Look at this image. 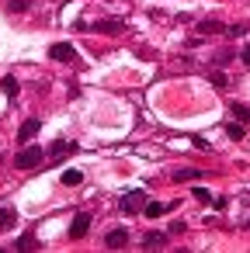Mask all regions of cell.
<instances>
[{
    "instance_id": "6da1fadb",
    "label": "cell",
    "mask_w": 250,
    "mask_h": 253,
    "mask_svg": "<svg viewBox=\"0 0 250 253\" xmlns=\"http://www.w3.org/2000/svg\"><path fill=\"white\" fill-rule=\"evenodd\" d=\"M46 156H42V146H25L18 156H14V167L18 170H32V167H39Z\"/></svg>"
},
{
    "instance_id": "277c9868",
    "label": "cell",
    "mask_w": 250,
    "mask_h": 253,
    "mask_svg": "<svg viewBox=\"0 0 250 253\" xmlns=\"http://www.w3.org/2000/svg\"><path fill=\"white\" fill-rule=\"evenodd\" d=\"M66 153H77V146H73V142H63V139H59V142H52V146H49V156H46V160H52V163H56V160H63Z\"/></svg>"
},
{
    "instance_id": "2e32d148",
    "label": "cell",
    "mask_w": 250,
    "mask_h": 253,
    "mask_svg": "<svg viewBox=\"0 0 250 253\" xmlns=\"http://www.w3.org/2000/svg\"><path fill=\"white\" fill-rule=\"evenodd\" d=\"M28 4H32V0H11L7 11H11V14H21V11H28Z\"/></svg>"
},
{
    "instance_id": "4fadbf2b",
    "label": "cell",
    "mask_w": 250,
    "mask_h": 253,
    "mask_svg": "<svg viewBox=\"0 0 250 253\" xmlns=\"http://www.w3.org/2000/svg\"><path fill=\"white\" fill-rule=\"evenodd\" d=\"M198 32H201V35H219V32H226V28H222L219 21H201V25H198Z\"/></svg>"
},
{
    "instance_id": "9c48e42d",
    "label": "cell",
    "mask_w": 250,
    "mask_h": 253,
    "mask_svg": "<svg viewBox=\"0 0 250 253\" xmlns=\"http://www.w3.org/2000/svg\"><path fill=\"white\" fill-rule=\"evenodd\" d=\"M150 218H160V215H167L170 211V205H163V201H146V208H143Z\"/></svg>"
},
{
    "instance_id": "9a60e30c",
    "label": "cell",
    "mask_w": 250,
    "mask_h": 253,
    "mask_svg": "<svg viewBox=\"0 0 250 253\" xmlns=\"http://www.w3.org/2000/svg\"><path fill=\"white\" fill-rule=\"evenodd\" d=\"M35 246H39V243H35V236H32V232H25V236L18 239V250H35Z\"/></svg>"
},
{
    "instance_id": "30bf717a",
    "label": "cell",
    "mask_w": 250,
    "mask_h": 253,
    "mask_svg": "<svg viewBox=\"0 0 250 253\" xmlns=\"http://www.w3.org/2000/svg\"><path fill=\"white\" fill-rule=\"evenodd\" d=\"M163 243H167V232H146L143 236V246H150V250L153 246H163Z\"/></svg>"
},
{
    "instance_id": "ba28073f",
    "label": "cell",
    "mask_w": 250,
    "mask_h": 253,
    "mask_svg": "<svg viewBox=\"0 0 250 253\" xmlns=\"http://www.w3.org/2000/svg\"><path fill=\"white\" fill-rule=\"evenodd\" d=\"M39 128H42V122H39V118H28V122L21 125V132H18V139H21V142H28V139H32V135H35Z\"/></svg>"
},
{
    "instance_id": "ac0fdd59",
    "label": "cell",
    "mask_w": 250,
    "mask_h": 253,
    "mask_svg": "<svg viewBox=\"0 0 250 253\" xmlns=\"http://www.w3.org/2000/svg\"><path fill=\"white\" fill-rule=\"evenodd\" d=\"M243 63H250V45H247V49H243Z\"/></svg>"
},
{
    "instance_id": "8fae6325",
    "label": "cell",
    "mask_w": 250,
    "mask_h": 253,
    "mask_svg": "<svg viewBox=\"0 0 250 253\" xmlns=\"http://www.w3.org/2000/svg\"><path fill=\"white\" fill-rule=\"evenodd\" d=\"M0 87H4L7 97H18V90H21V84H18L14 77H4V80H0Z\"/></svg>"
},
{
    "instance_id": "5b68a950",
    "label": "cell",
    "mask_w": 250,
    "mask_h": 253,
    "mask_svg": "<svg viewBox=\"0 0 250 253\" xmlns=\"http://www.w3.org/2000/svg\"><path fill=\"white\" fill-rule=\"evenodd\" d=\"M87 229H91V215H77L73 225H70V236L80 239V236H87Z\"/></svg>"
},
{
    "instance_id": "8992f818",
    "label": "cell",
    "mask_w": 250,
    "mask_h": 253,
    "mask_svg": "<svg viewBox=\"0 0 250 253\" xmlns=\"http://www.w3.org/2000/svg\"><path fill=\"white\" fill-rule=\"evenodd\" d=\"M104 243H108L111 250H122V246L129 243V232H125V229H111V232L104 236Z\"/></svg>"
},
{
    "instance_id": "52a82bcc",
    "label": "cell",
    "mask_w": 250,
    "mask_h": 253,
    "mask_svg": "<svg viewBox=\"0 0 250 253\" xmlns=\"http://www.w3.org/2000/svg\"><path fill=\"white\" fill-rule=\"evenodd\" d=\"M18 222V211L11 208V205H0V232H4V229H11Z\"/></svg>"
},
{
    "instance_id": "7a4b0ae2",
    "label": "cell",
    "mask_w": 250,
    "mask_h": 253,
    "mask_svg": "<svg viewBox=\"0 0 250 253\" xmlns=\"http://www.w3.org/2000/svg\"><path fill=\"white\" fill-rule=\"evenodd\" d=\"M125 215H132V211H139V208H146V194L143 191H129L125 198H122V205H118Z\"/></svg>"
},
{
    "instance_id": "5bb4252c",
    "label": "cell",
    "mask_w": 250,
    "mask_h": 253,
    "mask_svg": "<svg viewBox=\"0 0 250 253\" xmlns=\"http://www.w3.org/2000/svg\"><path fill=\"white\" fill-rule=\"evenodd\" d=\"M94 28H98V32H122V28H125V21H98Z\"/></svg>"
},
{
    "instance_id": "e0dca14e",
    "label": "cell",
    "mask_w": 250,
    "mask_h": 253,
    "mask_svg": "<svg viewBox=\"0 0 250 253\" xmlns=\"http://www.w3.org/2000/svg\"><path fill=\"white\" fill-rule=\"evenodd\" d=\"M226 132H229V139H240V135H243V128H240V125H229Z\"/></svg>"
},
{
    "instance_id": "7c38bea8",
    "label": "cell",
    "mask_w": 250,
    "mask_h": 253,
    "mask_svg": "<svg viewBox=\"0 0 250 253\" xmlns=\"http://www.w3.org/2000/svg\"><path fill=\"white\" fill-rule=\"evenodd\" d=\"M59 180H63L66 187H77V184L84 180V173H80V170H63V177H59Z\"/></svg>"
},
{
    "instance_id": "3957f363",
    "label": "cell",
    "mask_w": 250,
    "mask_h": 253,
    "mask_svg": "<svg viewBox=\"0 0 250 253\" xmlns=\"http://www.w3.org/2000/svg\"><path fill=\"white\" fill-rule=\"evenodd\" d=\"M49 56L59 59V63H77V49H73L70 42H56V45L49 49Z\"/></svg>"
}]
</instances>
